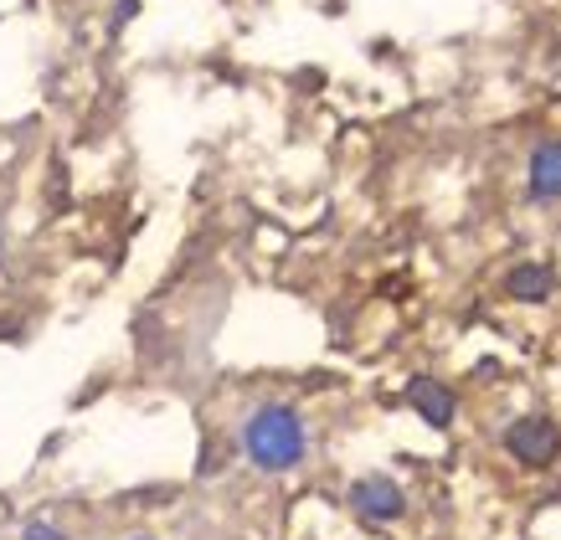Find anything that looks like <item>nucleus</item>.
Segmentation results:
<instances>
[{
    "instance_id": "nucleus-4",
    "label": "nucleus",
    "mask_w": 561,
    "mask_h": 540,
    "mask_svg": "<svg viewBox=\"0 0 561 540\" xmlns=\"http://www.w3.org/2000/svg\"><path fill=\"white\" fill-rule=\"evenodd\" d=\"M526 196L536 206H557L561 202V135L541 139L526 160Z\"/></svg>"
},
{
    "instance_id": "nucleus-3",
    "label": "nucleus",
    "mask_w": 561,
    "mask_h": 540,
    "mask_svg": "<svg viewBox=\"0 0 561 540\" xmlns=\"http://www.w3.org/2000/svg\"><path fill=\"white\" fill-rule=\"evenodd\" d=\"M345 499H351V509H356L366 525H391V520L408 515V494H402V484L387 479V473H366V479H356Z\"/></svg>"
},
{
    "instance_id": "nucleus-1",
    "label": "nucleus",
    "mask_w": 561,
    "mask_h": 540,
    "mask_svg": "<svg viewBox=\"0 0 561 540\" xmlns=\"http://www.w3.org/2000/svg\"><path fill=\"white\" fill-rule=\"evenodd\" d=\"M238 448L257 473H289L309 458V423L289 402H257L238 423Z\"/></svg>"
},
{
    "instance_id": "nucleus-6",
    "label": "nucleus",
    "mask_w": 561,
    "mask_h": 540,
    "mask_svg": "<svg viewBox=\"0 0 561 540\" xmlns=\"http://www.w3.org/2000/svg\"><path fill=\"white\" fill-rule=\"evenodd\" d=\"M505 294L520 299V305H546L551 294H557V273L546 268V263H515L505 273Z\"/></svg>"
},
{
    "instance_id": "nucleus-7",
    "label": "nucleus",
    "mask_w": 561,
    "mask_h": 540,
    "mask_svg": "<svg viewBox=\"0 0 561 540\" xmlns=\"http://www.w3.org/2000/svg\"><path fill=\"white\" fill-rule=\"evenodd\" d=\"M26 540H68V536H62L57 525H47V520H32L26 525Z\"/></svg>"
},
{
    "instance_id": "nucleus-2",
    "label": "nucleus",
    "mask_w": 561,
    "mask_h": 540,
    "mask_svg": "<svg viewBox=\"0 0 561 540\" xmlns=\"http://www.w3.org/2000/svg\"><path fill=\"white\" fill-rule=\"evenodd\" d=\"M505 453L515 463H526V469H546V463H557L561 453V427L546 417V412H526V417H515L505 427Z\"/></svg>"
},
{
    "instance_id": "nucleus-5",
    "label": "nucleus",
    "mask_w": 561,
    "mask_h": 540,
    "mask_svg": "<svg viewBox=\"0 0 561 540\" xmlns=\"http://www.w3.org/2000/svg\"><path fill=\"white\" fill-rule=\"evenodd\" d=\"M408 402L417 406V417H423V423H433V427H448L454 423V391L443 387L438 376H412L408 381Z\"/></svg>"
},
{
    "instance_id": "nucleus-8",
    "label": "nucleus",
    "mask_w": 561,
    "mask_h": 540,
    "mask_svg": "<svg viewBox=\"0 0 561 540\" xmlns=\"http://www.w3.org/2000/svg\"><path fill=\"white\" fill-rule=\"evenodd\" d=\"M135 540H154V536H135Z\"/></svg>"
}]
</instances>
